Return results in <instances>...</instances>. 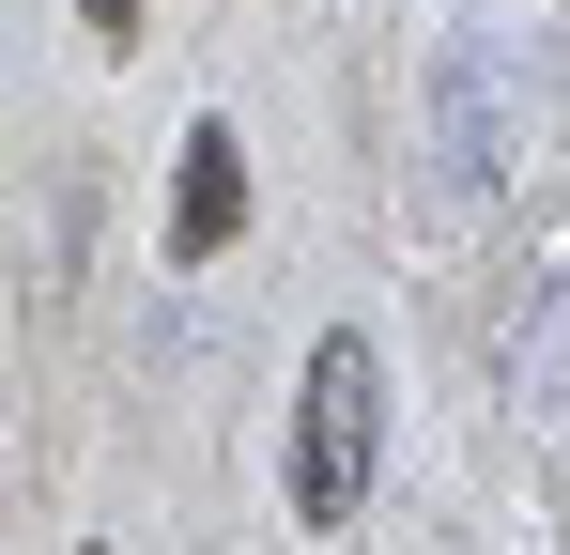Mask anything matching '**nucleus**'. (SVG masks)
<instances>
[{
    "mask_svg": "<svg viewBox=\"0 0 570 555\" xmlns=\"http://www.w3.org/2000/svg\"><path fill=\"white\" fill-rule=\"evenodd\" d=\"M432 171H448V185H493V171H509V78H493L478 47L432 62Z\"/></svg>",
    "mask_w": 570,
    "mask_h": 555,
    "instance_id": "f03ea898",
    "label": "nucleus"
},
{
    "mask_svg": "<svg viewBox=\"0 0 570 555\" xmlns=\"http://www.w3.org/2000/svg\"><path fill=\"white\" fill-rule=\"evenodd\" d=\"M78 16H94V31H108V47H139V0H78Z\"/></svg>",
    "mask_w": 570,
    "mask_h": 555,
    "instance_id": "20e7f679",
    "label": "nucleus"
},
{
    "mask_svg": "<svg viewBox=\"0 0 570 555\" xmlns=\"http://www.w3.org/2000/svg\"><path fill=\"white\" fill-rule=\"evenodd\" d=\"M371 448H385V356L340 324V340L308 356V417H293V509H308V525H355Z\"/></svg>",
    "mask_w": 570,
    "mask_h": 555,
    "instance_id": "f257e3e1",
    "label": "nucleus"
},
{
    "mask_svg": "<svg viewBox=\"0 0 570 555\" xmlns=\"http://www.w3.org/2000/svg\"><path fill=\"white\" fill-rule=\"evenodd\" d=\"M216 232H232V124H186V201H170V247H216Z\"/></svg>",
    "mask_w": 570,
    "mask_h": 555,
    "instance_id": "7ed1b4c3",
    "label": "nucleus"
}]
</instances>
